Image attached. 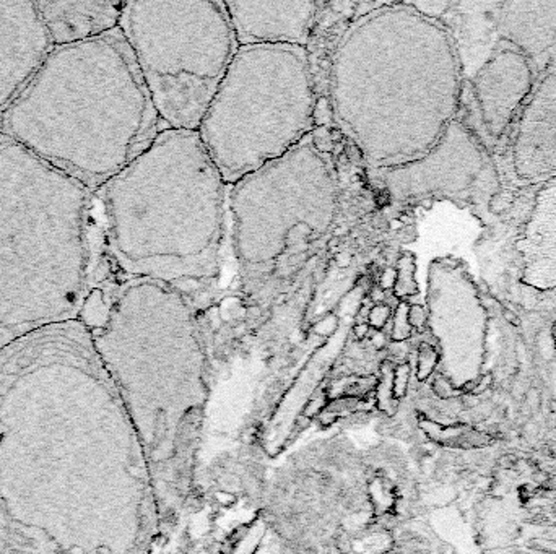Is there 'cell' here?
<instances>
[{
  "mask_svg": "<svg viewBox=\"0 0 556 554\" xmlns=\"http://www.w3.org/2000/svg\"><path fill=\"white\" fill-rule=\"evenodd\" d=\"M462 98L452 34L412 4H366L339 33L328 64L332 124L369 172L426 156Z\"/></svg>",
  "mask_w": 556,
  "mask_h": 554,
  "instance_id": "obj_1",
  "label": "cell"
},
{
  "mask_svg": "<svg viewBox=\"0 0 556 554\" xmlns=\"http://www.w3.org/2000/svg\"><path fill=\"white\" fill-rule=\"evenodd\" d=\"M106 259L96 191L0 134V348L78 320Z\"/></svg>",
  "mask_w": 556,
  "mask_h": 554,
  "instance_id": "obj_2",
  "label": "cell"
},
{
  "mask_svg": "<svg viewBox=\"0 0 556 554\" xmlns=\"http://www.w3.org/2000/svg\"><path fill=\"white\" fill-rule=\"evenodd\" d=\"M166 129L121 28L55 46L0 134L98 191Z\"/></svg>",
  "mask_w": 556,
  "mask_h": 554,
  "instance_id": "obj_3",
  "label": "cell"
},
{
  "mask_svg": "<svg viewBox=\"0 0 556 554\" xmlns=\"http://www.w3.org/2000/svg\"><path fill=\"white\" fill-rule=\"evenodd\" d=\"M96 200L107 259L124 278L174 286L218 275L226 182L197 130L163 129Z\"/></svg>",
  "mask_w": 556,
  "mask_h": 554,
  "instance_id": "obj_4",
  "label": "cell"
},
{
  "mask_svg": "<svg viewBox=\"0 0 556 554\" xmlns=\"http://www.w3.org/2000/svg\"><path fill=\"white\" fill-rule=\"evenodd\" d=\"M316 101L307 47H238L197 130L226 186L309 137Z\"/></svg>",
  "mask_w": 556,
  "mask_h": 554,
  "instance_id": "obj_5",
  "label": "cell"
},
{
  "mask_svg": "<svg viewBox=\"0 0 556 554\" xmlns=\"http://www.w3.org/2000/svg\"><path fill=\"white\" fill-rule=\"evenodd\" d=\"M226 208L243 291L257 297L282 278L291 257L332 229L339 210L332 158L306 137L233 184Z\"/></svg>",
  "mask_w": 556,
  "mask_h": 554,
  "instance_id": "obj_6",
  "label": "cell"
},
{
  "mask_svg": "<svg viewBox=\"0 0 556 554\" xmlns=\"http://www.w3.org/2000/svg\"><path fill=\"white\" fill-rule=\"evenodd\" d=\"M119 28L164 126L199 130L238 50L225 2H124Z\"/></svg>",
  "mask_w": 556,
  "mask_h": 554,
  "instance_id": "obj_7",
  "label": "cell"
},
{
  "mask_svg": "<svg viewBox=\"0 0 556 554\" xmlns=\"http://www.w3.org/2000/svg\"><path fill=\"white\" fill-rule=\"evenodd\" d=\"M485 166L480 142L460 120H452L426 156L392 169L369 172L392 202L457 199L478 180Z\"/></svg>",
  "mask_w": 556,
  "mask_h": 554,
  "instance_id": "obj_8",
  "label": "cell"
},
{
  "mask_svg": "<svg viewBox=\"0 0 556 554\" xmlns=\"http://www.w3.org/2000/svg\"><path fill=\"white\" fill-rule=\"evenodd\" d=\"M428 325L448 359H460L481 345L486 311L478 289L464 267L449 259H436L428 270Z\"/></svg>",
  "mask_w": 556,
  "mask_h": 554,
  "instance_id": "obj_9",
  "label": "cell"
},
{
  "mask_svg": "<svg viewBox=\"0 0 556 554\" xmlns=\"http://www.w3.org/2000/svg\"><path fill=\"white\" fill-rule=\"evenodd\" d=\"M52 47L36 2H0V117Z\"/></svg>",
  "mask_w": 556,
  "mask_h": 554,
  "instance_id": "obj_10",
  "label": "cell"
},
{
  "mask_svg": "<svg viewBox=\"0 0 556 554\" xmlns=\"http://www.w3.org/2000/svg\"><path fill=\"white\" fill-rule=\"evenodd\" d=\"M238 47H307L320 13L319 2H225Z\"/></svg>",
  "mask_w": 556,
  "mask_h": 554,
  "instance_id": "obj_11",
  "label": "cell"
},
{
  "mask_svg": "<svg viewBox=\"0 0 556 554\" xmlns=\"http://www.w3.org/2000/svg\"><path fill=\"white\" fill-rule=\"evenodd\" d=\"M472 86L483 137L486 140L488 135L494 142L508 129L532 88L529 60L522 52L504 49L478 70Z\"/></svg>",
  "mask_w": 556,
  "mask_h": 554,
  "instance_id": "obj_12",
  "label": "cell"
},
{
  "mask_svg": "<svg viewBox=\"0 0 556 554\" xmlns=\"http://www.w3.org/2000/svg\"><path fill=\"white\" fill-rule=\"evenodd\" d=\"M514 167L524 180L556 172V74L540 83L519 120Z\"/></svg>",
  "mask_w": 556,
  "mask_h": 554,
  "instance_id": "obj_13",
  "label": "cell"
},
{
  "mask_svg": "<svg viewBox=\"0 0 556 554\" xmlns=\"http://www.w3.org/2000/svg\"><path fill=\"white\" fill-rule=\"evenodd\" d=\"M52 46H69L119 28L124 2L62 0L36 2Z\"/></svg>",
  "mask_w": 556,
  "mask_h": 554,
  "instance_id": "obj_14",
  "label": "cell"
},
{
  "mask_svg": "<svg viewBox=\"0 0 556 554\" xmlns=\"http://www.w3.org/2000/svg\"><path fill=\"white\" fill-rule=\"evenodd\" d=\"M524 260L522 281L537 289L556 286V184L541 191L517 240Z\"/></svg>",
  "mask_w": 556,
  "mask_h": 554,
  "instance_id": "obj_15",
  "label": "cell"
},
{
  "mask_svg": "<svg viewBox=\"0 0 556 554\" xmlns=\"http://www.w3.org/2000/svg\"><path fill=\"white\" fill-rule=\"evenodd\" d=\"M499 25L511 42L538 54L556 38V2L504 4Z\"/></svg>",
  "mask_w": 556,
  "mask_h": 554,
  "instance_id": "obj_16",
  "label": "cell"
},
{
  "mask_svg": "<svg viewBox=\"0 0 556 554\" xmlns=\"http://www.w3.org/2000/svg\"><path fill=\"white\" fill-rule=\"evenodd\" d=\"M418 293V283H416V262L412 252H404L399 257L397 270H395L394 281V294L399 299L415 296Z\"/></svg>",
  "mask_w": 556,
  "mask_h": 554,
  "instance_id": "obj_17",
  "label": "cell"
},
{
  "mask_svg": "<svg viewBox=\"0 0 556 554\" xmlns=\"http://www.w3.org/2000/svg\"><path fill=\"white\" fill-rule=\"evenodd\" d=\"M441 359V353L429 343H421L418 348V359H416V376L420 381H426L433 376L434 369Z\"/></svg>",
  "mask_w": 556,
  "mask_h": 554,
  "instance_id": "obj_18",
  "label": "cell"
},
{
  "mask_svg": "<svg viewBox=\"0 0 556 554\" xmlns=\"http://www.w3.org/2000/svg\"><path fill=\"white\" fill-rule=\"evenodd\" d=\"M408 307L410 305L402 301L397 309L394 312V320H392V340L395 341H404L412 337V325L408 320Z\"/></svg>",
  "mask_w": 556,
  "mask_h": 554,
  "instance_id": "obj_19",
  "label": "cell"
},
{
  "mask_svg": "<svg viewBox=\"0 0 556 554\" xmlns=\"http://www.w3.org/2000/svg\"><path fill=\"white\" fill-rule=\"evenodd\" d=\"M408 382H410V366L407 362H402L392 373V397L395 400L405 397L408 390Z\"/></svg>",
  "mask_w": 556,
  "mask_h": 554,
  "instance_id": "obj_20",
  "label": "cell"
},
{
  "mask_svg": "<svg viewBox=\"0 0 556 554\" xmlns=\"http://www.w3.org/2000/svg\"><path fill=\"white\" fill-rule=\"evenodd\" d=\"M433 392L436 397L442 398V400H449V398H454L459 395V389L454 385L451 379L444 374H439L433 381Z\"/></svg>",
  "mask_w": 556,
  "mask_h": 554,
  "instance_id": "obj_21",
  "label": "cell"
},
{
  "mask_svg": "<svg viewBox=\"0 0 556 554\" xmlns=\"http://www.w3.org/2000/svg\"><path fill=\"white\" fill-rule=\"evenodd\" d=\"M311 140L319 151L330 155L333 145H332V134L328 127H314L311 132Z\"/></svg>",
  "mask_w": 556,
  "mask_h": 554,
  "instance_id": "obj_22",
  "label": "cell"
},
{
  "mask_svg": "<svg viewBox=\"0 0 556 554\" xmlns=\"http://www.w3.org/2000/svg\"><path fill=\"white\" fill-rule=\"evenodd\" d=\"M408 320L412 329L423 330L428 325V311L424 305L420 304H412L408 307Z\"/></svg>",
  "mask_w": 556,
  "mask_h": 554,
  "instance_id": "obj_23",
  "label": "cell"
},
{
  "mask_svg": "<svg viewBox=\"0 0 556 554\" xmlns=\"http://www.w3.org/2000/svg\"><path fill=\"white\" fill-rule=\"evenodd\" d=\"M391 317V309L387 305H374L369 312V327H374V329H382L385 325V322Z\"/></svg>",
  "mask_w": 556,
  "mask_h": 554,
  "instance_id": "obj_24",
  "label": "cell"
},
{
  "mask_svg": "<svg viewBox=\"0 0 556 554\" xmlns=\"http://www.w3.org/2000/svg\"><path fill=\"white\" fill-rule=\"evenodd\" d=\"M339 418H340L339 414H335V413H332V411H328V410H325V408H324V410H322V411L317 414V419H319V422H320L322 426L333 424V422H335L337 419H339Z\"/></svg>",
  "mask_w": 556,
  "mask_h": 554,
  "instance_id": "obj_25",
  "label": "cell"
},
{
  "mask_svg": "<svg viewBox=\"0 0 556 554\" xmlns=\"http://www.w3.org/2000/svg\"><path fill=\"white\" fill-rule=\"evenodd\" d=\"M215 499L219 502V504H223V506H231L233 502L236 501V498H234V494L226 493V491H218V493L215 494Z\"/></svg>",
  "mask_w": 556,
  "mask_h": 554,
  "instance_id": "obj_26",
  "label": "cell"
},
{
  "mask_svg": "<svg viewBox=\"0 0 556 554\" xmlns=\"http://www.w3.org/2000/svg\"><path fill=\"white\" fill-rule=\"evenodd\" d=\"M368 332H369V325L368 324H360V325L355 327V335H356L358 338H364L366 335H368Z\"/></svg>",
  "mask_w": 556,
  "mask_h": 554,
  "instance_id": "obj_27",
  "label": "cell"
},
{
  "mask_svg": "<svg viewBox=\"0 0 556 554\" xmlns=\"http://www.w3.org/2000/svg\"><path fill=\"white\" fill-rule=\"evenodd\" d=\"M553 340H554V348H556V322H554V327H553Z\"/></svg>",
  "mask_w": 556,
  "mask_h": 554,
  "instance_id": "obj_28",
  "label": "cell"
}]
</instances>
